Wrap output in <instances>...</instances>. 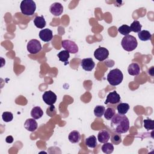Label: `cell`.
<instances>
[{
  "label": "cell",
  "mask_w": 154,
  "mask_h": 154,
  "mask_svg": "<svg viewBox=\"0 0 154 154\" xmlns=\"http://www.w3.org/2000/svg\"><path fill=\"white\" fill-rule=\"evenodd\" d=\"M110 138V134L106 130H101L97 135V140L101 143H105L108 141Z\"/></svg>",
  "instance_id": "obj_15"
},
{
  "label": "cell",
  "mask_w": 154,
  "mask_h": 154,
  "mask_svg": "<svg viewBox=\"0 0 154 154\" xmlns=\"http://www.w3.org/2000/svg\"><path fill=\"white\" fill-rule=\"evenodd\" d=\"M102 151L106 154H110L114 150L113 144L110 143H105L102 146Z\"/></svg>",
  "instance_id": "obj_23"
},
{
  "label": "cell",
  "mask_w": 154,
  "mask_h": 154,
  "mask_svg": "<svg viewBox=\"0 0 154 154\" xmlns=\"http://www.w3.org/2000/svg\"><path fill=\"white\" fill-rule=\"evenodd\" d=\"M43 115V111L40 106H34L31 111V116L34 119H39Z\"/></svg>",
  "instance_id": "obj_16"
},
{
  "label": "cell",
  "mask_w": 154,
  "mask_h": 154,
  "mask_svg": "<svg viewBox=\"0 0 154 154\" xmlns=\"http://www.w3.org/2000/svg\"><path fill=\"white\" fill-rule=\"evenodd\" d=\"M26 48L29 53L31 54H35L41 51L42 45L38 40L32 39L28 42Z\"/></svg>",
  "instance_id": "obj_5"
},
{
  "label": "cell",
  "mask_w": 154,
  "mask_h": 154,
  "mask_svg": "<svg viewBox=\"0 0 154 154\" xmlns=\"http://www.w3.org/2000/svg\"><path fill=\"white\" fill-rule=\"evenodd\" d=\"M57 56L59 58L60 61H61L62 62H65V63L67 62L68 63V60L70 57V54L67 51L64 50V51H60L57 54Z\"/></svg>",
  "instance_id": "obj_22"
},
{
  "label": "cell",
  "mask_w": 154,
  "mask_h": 154,
  "mask_svg": "<svg viewBox=\"0 0 154 154\" xmlns=\"http://www.w3.org/2000/svg\"><path fill=\"white\" fill-rule=\"evenodd\" d=\"M110 126L117 134L126 133L129 129V121L126 116L115 114L111 119Z\"/></svg>",
  "instance_id": "obj_1"
},
{
  "label": "cell",
  "mask_w": 154,
  "mask_h": 154,
  "mask_svg": "<svg viewBox=\"0 0 154 154\" xmlns=\"http://www.w3.org/2000/svg\"><path fill=\"white\" fill-rule=\"evenodd\" d=\"M57 98V95L51 90L45 91L42 96L43 101L48 105H53L56 102Z\"/></svg>",
  "instance_id": "obj_8"
},
{
  "label": "cell",
  "mask_w": 154,
  "mask_h": 154,
  "mask_svg": "<svg viewBox=\"0 0 154 154\" xmlns=\"http://www.w3.org/2000/svg\"><path fill=\"white\" fill-rule=\"evenodd\" d=\"M142 28V25L138 20H134L130 26L131 31L134 32H139Z\"/></svg>",
  "instance_id": "obj_24"
},
{
  "label": "cell",
  "mask_w": 154,
  "mask_h": 154,
  "mask_svg": "<svg viewBox=\"0 0 154 154\" xmlns=\"http://www.w3.org/2000/svg\"><path fill=\"white\" fill-rule=\"evenodd\" d=\"M61 46L65 50L72 54H76L78 52V47L77 45L73 41L69 40H64L61 42Z\"/></svg>",
  "instance_id": "obj_6"
},
{
  "label": "cell",
  "mask_w": 154,
  "mask_h": 154,
  "mask_svg": "<svg viewBox=\"0 0 154 154\" xmlns=\"http://www.w3.org/2000/svg\"><path fill=\"white\" fill-rule=\"evenodd\" d=\"M111 141L113 144H115V145L119 144L122 141L121 135L119 134H113L111 137Z\"/></svg>",
  "instance_id": "obj_30"
},
{
  "label": "cell",
  "mask_w": 154,
  "mask_h": 154,
  "mask_svg": "<svg viewBox=\"0 0 154 154\" xmlns=\"http://www.w3.org/2000/svg\"><path fill=\"white\" fill-rule=\"evenodd\" d=\"M138 36L140 40L141 41H147L151 39L152 34L147 30L140 31L138 32Z\"/></svg>",
  "instance_id": "obj_20"
},
{
  "label": "cell",
  "mask_w": 154,
  "mask_h": 154,
  "mask_svg": "<svg viewBox=\"0 0 154 154\" xmlns=\"http://www.w3.org/2000/svg\"><path fill=\"white\" fill-rule=\"evenodd\" d=\"M104 117L107 120H111L115 115V110L112 108H108L104 112Z\"/></svg>",
  "instance_id": "obj_28"
},
{
  "label": "cell",
  "mask_w": 154,
  "mask_h": 154,
  "mask_svg": "<svg viewBox=\"0 0 154 154\" xmlns=\"http://www.w3.org/2000/svg\"><path fill=\"white\" fill-rule=\"evenodd\" d=\"M128 72L130 75L137 76L140 74V67L137 63H131L128 67Z\"/></svg>",
  "instance_id": "obj_14"
},
{
  "label": "cell",
  "mask_w": 154,
  "mask_h": 154,
  "mask_svg": "<svg viewBox=\"0 0 154 154\" xmlns=\"http://www.w3.org/2000/svg\"><path fill=\"white\" fill-rule=\"evenodd\" d=\"M143 126L147 130H153L154 129V122L152 119H145L143 120Z\"/></svg>",
  "instance_id": "obj_27"
},
{
  "label": "cell",
  "mask_w": 154,
  "mask_h": 154,
  "mask_svg": "<svg viewBox=\"0 0 154 154\" xmlns=\"http://www.w3.org/2000/svg\"><path fill=\"white\" fill-rule=\"evenodd\" d=\"M69 140L72 143H77L81 140V135L77 131H73L70 132L68 136Z\"/></svg>",
  "instance_id": "obj_17"
},
{
  "label": "cell",
  "mask_w": 154,
  "mask_h": 154,
  "mask_svg": "<svg viewBox=\"0 0 154 154\" xmlns=\"http://www.w3.org/2000/svg\"><path fill=\"white\" fill-rule=\"evenodd\" d=\"M34 25L40 29L43 28L46 26V21L43 16H36L34 19Z\"/></svg>",
  "instance_id": "obj_18"
},
{
  "label": "cell",
  "mask_w": 154,
  "mask_h": 154,
  "mask_svg": "<svg viewBox=\"0 0 154 154\" xmlns=\"http://www.w3.org/2000/svg\"><path fill=\"white\" fill-rule=\"evenodd\" d=\"M85 144L90 148H94L97 145V140L94 135H91L85 139Z\"/></svg>",
  "instance_id": "obj_21"
},
{
  "label": "cell",
  "mask_w": 154,
  "mask_h": 154,
  "mask_svg": "<svg viewBox=\"0 0 154 154\" xmlns=\"http://www.w3.org/2000/svg\"><path fill=\"white\" fill-rule=\"evenodd\" d=\"M13 140H14L13 137L11 135H8L5 138V141L7 143H12L13 142Z\"/></svg>",
  "instance_id": "obj_31"
},
{
  "label": "cell",
  "mask_w": 154,
  "mask_h": 154,
  "mask_svg": "<svg viewBox=\"0 0 154 154\" xmlns=\"http://www.w3.org/2000/svg\"><path fill=\"white\" fill-rule=\"evenodd\" d=\"M20 8L22 13L26 16H32L36 10V5L34 1L23 0L21 2Z\"/></svg>",
  "instance_id": "obj_4"
},
{
  "label": "cell",
  "mask_w": 154,
  "mask_h": 154,
  "mask_svg": "<svg viewBox=\"0 0 154 154\" xmlns=\"http://www.w3.org/2000/svg\"><path fill=\"white\" fill-rule=\"evenodd\" d=\"M118 114L121 115L126 114L129 109V105L127 103H120L117 106Z\"/></svg>",
  "instance_id": "obj_19"
},
{
  "label": "cell",
  "mask_w": 154,
  "mask_h": 154,
  "mask_svg": "<svg viewBox=\"0 0 154 154\" xmlns=\"http://www.w3.org/2000/svg\"><path fill=\"white\" fill-rule=\"evenodd\" d=\"M120 101V95L116 91H113L112 92H110L106 99V100L105 101V104H108V103L111 104H116Z\"/></svg>",
  "instance_id": "obj_10"
},
{
  "label": "cell",
  "mask_w": 154,
  "mask_h": 154,
  "mask_svg": "<svg viewBox=\"0 0 154 154\" xmlns=\"http://www.w3.org/2000/svg\"><path fill=\"white\" fill-rule=\"evenodd\" d=\"M121 45L124 50L131 52L134 51L138 45V42L135 37L131 35H125L121 42Z\"/></svg>",
  "instance_id": "obj_3"
},
{
  "label": "cell",
  "mask_w": 154,
  "mask_h": 154,
  "mask_svg": "<svg viewBox=\"0 0 154 154\" xmlns=\"http://www.w3.org/2000/svg\"><path fill=\"white\" fill-rule=\"evenodd\" d=\"M118 31L120 34H122V35H129V34L131 32L130 26L127 25H123L120 26L118 28Z\"/></svg>",
  "instance_id": "obj_26"
},
{
  "label": "cell",
  "mask_w": 154,
  "mask_h": 154,
  "mask_svg": "<svg viewBox=\"0 0 154 154\" xmlns=\"http://www.w3.org/2000/svg\"><path fill=\"white\" fill-rule=\"evenodd\" d=\"M123 75L119 69H112L109 71L107 75V81L112 86L119 85L123 81Z\"/></svg>",
  "instance_id": "obj_2"
},
{
  "label": "cell",
  "mask_w": 154,
  "mask_h": 154,
  "mask_svg": "<svg viewBox=\"0 0 154 154\" xmlns=\"http://www.w3.org/2000/svg\"><path fill=\"white\" fill-rule=\"evenodd\" d=\"M81 66L84 70L90 72L94 69L95 63L91 58H87L82 60L81 62Z\"/></svg>",
  "instance_id": "obj_9"
},
{
  "label": "cell",
  "mask_w": 154,
  "mask_h": 154,
  "mask_svg": "<svg viewBox=\"0 0 154 154\" xmlns=\"http://www.w3.org/2000/svg\"><path fill=\"white\" fill-rule=\"evenodd\" d=\"M2 120L5 122H11L13 120V115L11 112L5 111V112H4L2 113Z\"/></svg>",
  "instance_id": "obj_29"
},
{
  "label": "cell",
  "mask_w": 154,
  "mask_h": 154,
  "mask_svg": "<svg viewBox=\"0 0 154 154\" xmlns=\"http://www.w3.org/2000/svg\"><path fill=\"white\" fill-rule=\"evenodd\" d=\"M39 37L42 41L48 42L51 41L53 37L52 31L48 28L42 29L39 32Z\"/></svg>",
  "instance_id": "obj_11"
},
{
  "label": "cell",
  "mask_w": 154,
  "mask_h": 154,
  "mask_svg": "<svg viewBox=\"0 0 154 154\" xmlns=\"http://www.w3.org/2000/svg\"><path fill=\"white\" fill-rule=\"evenodd\" d=\"M105 108L102 105H97L94 109V114L96 117H101L105 112Z\"/></svg>",
  "instance_id": "obj_25"
},
{
  "label": "cell",
  "mask_w": 154,
  "mask_h": 154,
  "mask_svg": "<svg viewBox=\"0 0 154 154\" xmlns=\"http://www.w3.org/2000/svg\"><path fill=\"white\" fill-rule=\"evenodd\" d=\"M25 128L30 132L35 131L38 127V124L34 119H28L24 123Z\"/></svg>",
  "instance_id": "obj_13"
},
{
  "label": "cell",
  "mask_w": 154,
  "mask_h": 154,
  "mask_svg": "<svg viewBox=\"0 0 154 154\" xmlns=\"http://www.w3.org/2000/svg\"><path fill=\"white\" fill-rule=\"evenodd\" d=\"M50 12L55 16H60L63 11V7L59 2H54L51 5L49 8Z\"/></svg>",
  "instance_id": "obj_12"
},
{
  "label": "cell",
  "mask_w": 154,
  "mask_h": 154,
  "mask_svg": "<svg viewBox=\"0 0 154 154\" xmlns=\"http://www.w3.org/2000/svg\"><path fill=\"white\" fill-rule=\"evenodd\" d=\"M109 55L108 50L104 47H99L94 52V56L97 60L100 61L106 60Z\"/></svg>",
  "instance_id": "obj_7"
}]
</instances>
